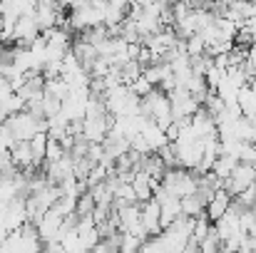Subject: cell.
<instances>
[{"label": "cell", "instance_id": "obj_20", "mask_svg": "<svg viewBox=\"0 0 256 253\" xmlns=\"http://www.w3.org/2000/svg\"><path fill=\"white\" fill-rule=\"evenodd\" d=\"M60 107H62V102L52 99L50 94H45V97H42V117H45V119L58 117V114H60Z\"/></svg>", "mask_w": 256, "mask_h": 253}, {"label": "cell", "instance_id": "obj_19", "mask_svg": "<svg viewBox=\"0 0 256 253\" xmlns=\"http://www.w3.org/2000/svg\"><path fill=\"white\" fill-rule=\"evenodd\" d=\"M65 154H68V152L60 147V142H55V139H48V149H45V159H48V164H55V162H60Z\"/></svg>", "mask_w": 256, "mask_h": 253}, {"label": "cell", "instance_id": "obj_10", "mask_svg": "<svg viewBox=\"0 0 256 253\" xmlns=\"http://www.w3.org/2000/svg\"><path fill=\"white\" fill-rule=\"evenodd\" d=\"M179 204H182V216H184V219H196V216L204 214V209H206V201H204L199 194H192V196H186V199H179Z\"/></svg>", "mask_w": 256, "mask_h": 253}, {"label": "cell", "instance_id": "obj_26", "mask_svg": "<svg viewBox=\"0 0 256 253\" xmlns=\"http://www.w3.org/2000/svg\"><path fill=\"white\" fill-rule=\"evenodd\" d=\"M254 184H256V164H254Z\"/></svg>", "mask_w": 256, "mask_h": 253}, {"label": "cell", "instance_id": "obj_25", "mask_svg": "<svg viewBox=\"0 0 256 253\" xmlns=\"http://www.w3.org/2000/svg\"><path fill=\"white\" fill-rule=\"evenodd\" d=\"M90 253H117V249H114V246H110L107 241H102V244H97Z\"/></svg>", "mask_w": 256, "mask_h": 253}, {"label": "cell", "instance_id": "obj_5", "mask_svg": "<svg viewBox=\"0 0 256 253\" xmlns=\"http://www.w3.org/2000/svg\"><path fill=\"white\" fill-rule=\"evenodd\" d=\"M40 35L45 37L48 47L65 50V52L72 47V32H70V30H65V27H52V30H45V32H40Z\"/></svg>", "mask_w": 256, "mask_h": 253}, {"label": "cell", "instance_id": "obj_7", "mask_svg": "<svg viewBox=\"0 0 256 253\" xmlns=\"http://www.w3.org/2000/svg\"><path fill=\"white\" fill-rule=\"evenodd\" d=\"M176 219H182V204H179V199L170 196L164 204H160V226H162V231L170 229Z\"/></svg>", "mask_w": 256, "mask_h": 253}, {"label": "cell", "instance_id": "obj_12", "mask_svg": "<svg viewBox=\"0 0 256 253\" xmlns=\"http://www.w3.org/2000/svg\"><path fill=\"white\" fill-rule=\"evenodd\" d=\"M209 231H212V221L206 219V214H199V216L194 219V229H192V239H189V241L199 246V244L209 236Z\"/></svg>", "mask_w": 256, "mask_h": 253}, {"label": "cell", "instance_id": "obj_3", "mask_svg": "<svg viewBox=\"0 0 256 253\" xmlns=\"http://www.w3.org/2000/svg\"><path fill=\"white\" fill-rule=\"evenodd\" d=\"M35 37H40V27L35 22V15L30 17H18L15 30H12V42H18L15 47H28Z\"/></svg>", "mask_w": 256, "mask_h": 253}, {"label": "cell", "instance_id": "obj_4", "mask_svg": "<svg viewBox=\"0 0 256 253\" xmlns=\"http://www.w3.org/2000/svg\"><path fill=\"white\" fill-rule=\"evenodd\" d=\"M229 204H232V196L226 194V191H216L212 199H209V204H206V209H204V214H206V219L212 221V224H216L226 211H229Z\"/></svg>", "mask_w": 256, "mask_h": 253}, {"label": "cell", "instance_id": "obj_18", "mask_svg": "<svg viewBox=\"0 0 256 253\" xmlns=\"http://www.w3.org/2000/svg\"><path fill=\"white\" fill-rule=\"evenodd\" d=\"M52 211H55L58 216H62V219H68V216H72V214H75V199H68V196H60V199L55 201V206H52Z\"/></svg>", "mask_w": 256, "mask_h": 253}, {"label": "cell", "instance_id": "obj_21", "mask_svg": "<svg viewBox=\"0 0 256 253\" xmlns=\"http://www.w3.org/2000/svg\"><path fill=\"white\" fill-rule=\"evenodd\" d=\"M127 87H130V92H132L134 97H140V99H142V97H147V94H150V92L154 89L152 84H150L147 80H144V77H137L134 82H130Z\"/></svg>", "mask_w": 256, "mask_h": 253}, {"label": "cell", "instance_id": "obj_16", "mask_svg": "<svg viewBox=\"0 0 256 253\" xmlns=\"http://www.w3.org/2000/svg\"><path fill=\"white\" fill-rule=\"evenodd\" d=\"M184 50H186L189 57H202L206 52V45H204V40L199 35H192L189 40H184Z\"/></svg>", "mask_w": 256, "mask_h": 253}, {"label": "cell", "instance_id": "obj_8", "mask_svg": "<svg viewBox=\"0 0 256 253\" xmlns=\"http://www.w3.org/2000/svg\"><path fill=\"white\" fill-rule=\"evenodd\" d=\"M10 159H12V167L18 169V171H22V169H28V167H35L32 152H30V144L28 142H18L12 147V152H10Z\"/></svg>", "mask_w": 256, "mask_h": 253}, {"label": "cell", "instance_id": "obj_9", "mask_svg": "<svg viewBox=\"0 0 256 253\" xmlns=\"http://www.w3.org/2000/svg\"><path fill=\"white\" fill-rule=\"evenodd\" d=\"M127 2H120V0H112L107 2L104 7V27H112V25H122L124 17H127Z\"/></svg>", "mask_w": 256, "mask_h": 253}, {"label": "cell", "instance_id": "obj_2", "mask_svg": "<svg viewBox=\"0 0 256 253\" xmlns=\"http://www.w3.org/2000/svg\"><path fill=\"white\" fill-rule=\"evenodd\" d=\"M38 122H40V119L30 117L28 112H20V114L8 117V119H5V127L12 132L15 142H30V139L40 132V129H38Z\"/></svg>", "mask_w": 256, "mask_h": 253}, {"label": "cell", "instance_id": "obj_17", "mask_svg": "<svg viewBox=\"0 0 256 253\" xmlns=\"http://www.w3.org/2000/svg\"><path fill=\"white\" fill-rule=\"evenodd\" d=\"M92 211H94V201H92V196H90V194H82V196L75 201V216H78V219L92 216Z\"/></svg>", "mask_w": 256, "mask_h": 253}, {"label": "cell", "instance_id": "obj_15", "mask_svg": "<svg viewBox=\"0 0 256 253\" xmlns=\"http://www.w3.org/2000/svg\"><path fill=\"white\" fill-rule=\"evenodd\" d=\"M0 109L5 112V117L20 114V112H25V99H22L20 94H12V97H8V99L0 104Z\"/></svg>", "mask_w": 256, "mask_h": 253}, {"label": "cell", "instance_id": "obj_23", "mask_svg": "<svg viewBox=\"0 0 256 253\" xmlns=\"http://www.w3.org/2000/svg\"><path fill=\"white\" fill-rule=\"evenodd\" d=\"M0 144H2V147H5L8 152H12V147L18 144V142H15V137H12V132H10V129H8L5 124L0 127Z\"/></svg>", "mask_w": 256, "mask_h": 253}, {"label": "cell", "instance_id": "obj_13", "mask_svg": "<svg viewBox=\"0 0 256 253\" xmlns=\"http://www.w3.org/2000/svg\"><path fill=\"white\" fill-rule=\"evenodd\" d=\"M28 144H30V152H32V162H35V167H40L42 159H45V149H48V134L38 132Z\"/></svg>", "mask_w": 256, "mask_h": 253}, {"label": "cell", "instance_id": "obj_6", "mask_svg": "<svg viewBox=\"0 0 256 253\" xmlns=\"http://www.w3.org/2000/svg\"><path fill=\"white\" fill-rule=\"evenodd\" d=\"M236 104H239V109H242V117L254 119L256 117V84L254 82H249L244 89H239Z\"/></svg>", "mask_w": 256, "mask_h": 253}, {"label": "cell", "instance_id": "obj_14", "mask_svg": "<svg viewBox=\"0 0 256 253\" xmlns=\"http://www.w3.org/2000/svg\"><path fill=\"white\" fill-rule=\"evenodd\" d=\"M239 162H234V159H229V157H219L216 162H214V167H212V174L219 179V181H226L229 176H232V171L236 167Z\"/></svg>", "mask_w": 256, "mask_h": 253}, {"label": "cell", "instance_id": "obj_27", "mask_svg": "<svg viewBox=\"0 0 256 253\" xmlns=\"http://www.w3.org/2000/svg\"><path fill=\"white\" fill-rule=\"evenodd\" d=\"M254 152H256V144H254Z\"/></svg>", "mask_w": 256, "mask_h": 253}, {"label": "cell", "instance_id": "obj_24", "mask_svg": "<svg viewBox=\"0 0 256 253\" xmlns=\"http://www.w3.org/2000/svg\"><path fill=\"white\" fill-rule=\"evenodd\" d=\"M12 94H15V92H12L10 82H8V80H2V82H0V104H2L8 97H12Z\"/></svg>", "mask_w": 256, "mask_h": 253}, {"label": "cell", "instance_id": "obj_1", "mask_svg": "<svg viewBox=\"0 0 256 253\" xmlns=\"http://www.w3.org/2000/svg\"><path fill=\"white\" fill-rule=\"evenodd\" d=\"M162 186L174 199H186L196 194V176L186 169H167L162 176Z\"/></svg>", "mask_w": 256, "mask_h": 253}, {"label": "cell", "instance_id": "obj_11", "mask_svg": "<svg viewBox=\"0 0 256 253\" xmlns=\"http://www.w3.org/2000/svg\"><path fill=\"white\" fill-rule=\"evenodd\" d=\"M45 94H50V97L58 99V102H65V99L70 97V84L65 82L62 77H58V80H45Z\"/></svg>", "mask_w": 256, "mask_h": 253}, {"label": "cell", "instance_id": "obj_22", "mask_svg": "<svg viewBox=\"0 0 256 253\" xmlns=\"http://www.w3.org/2000/svg\"><path fill=\"white\" fill-rule=\"evenodd\" d=\"M222 80H224V72H219L214 65H212V70L204 75V82H206V89H209V92H216V87L222 84Z\"/></svg>", "mask_w": 256, "mask_h": 253}]
</instances>
